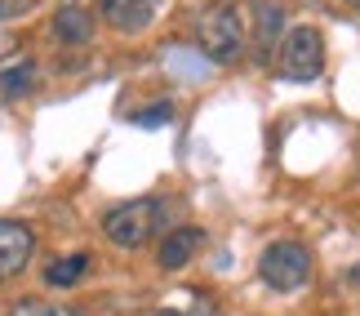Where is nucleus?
<instances>
[{"mask_svg": "<svg viewBox=\"0 0 360 316\" xmlns=\"http://www.w3.org/2000/svg\"><path fill=\"white\" fill-rule=\"evenodd\" d=\"M191 36H196V49H200L210 63H218V67L240 63L245 49H249L245 18H240L236 5H227V0H218V5L200 9L196 23H191Z\"/></svg>", "mask_w": 360, "mask_h": 316, "instance_id": "f257e3e1", "label": "nucleus"}, {"mask_svg": "<svg viewBox=\"0 0 360 316\" xmlns=\"http://www.w3.org/2000/svg\"><path fill=\"white\" fill-rule=\"evenodd\" d=\"M165 223V201L160 196H134V201H116L103 214V236L116 250H143V245L160 232Z\"/></svg>", "mask_w": 360, "mask_h": 316, "instance_id": "f03ea898", "label": "nucleus"}, {"mask_svg": "<svg viewBox=\"0 0 360 316\" xmlns=\"http://www.w3.org/2000/svg\"><path fill=\"white\" fill-rule=\"evenodd\" d=\"M311 267H316L311 250L302 241H294V236L267 241L262 254H258V281L267 285V290H276V294H298L302 285L311 281Z\"/></svg>", "mask_w": 360, "mask_h": 316, "instance_id": "7ed1b4c3", "label": "nucleus"}, {"mask_svg": "<svg viewBox=\"0 0 360 316\" xmlns=\"http://www.w3.org/2000/svg\"><path fill=\"white\" fill-rule=\"evenodd\" d=\"M276 72H281V80H289V85H311V80H321V72H325L321 27H311V23L289 27L281 36V45H276Z\"/></svg>", "mask_w": 360, "mask_h": 316, "instance_id": "20e7f679", "label": "nucleus"}, {"mask_svg": "<svg viewBox=\"0 0 360 316\" xmlns=\"http://www.w3.org/2000/svg\"><path fill=\"white\" fill-rule=\"evenodd\" d=\"M36 258V232L22 218H0V281H13Z\"/></svg>", "mask_w": 360, "mask_h": 316, "instance_id": "39448f33", "label": "nucleus"}, {"mask_svg": "<svg viewBox=\"0 0 360 316\" xmlns=\"http://www.w3.org/2000/svg\"><path fill=\"white\" fill-rule=\"evenodd\" d=\"M160 5L165 0H98V18L116 36H143L160 18Z\"/></svg>", "mask_w": 360, "mask_h": 316, "instance_id": "423d86ee", "label": "nucleus"}, {"mask_svg": "<svg viewBox=\"0 0 360 316\" xmlns=\"http://www.w3.org/2000/svg\"><path fill=\"white\" fill-rule=\"evenodd\" d=\"M205 250V227H169L156 245V267L160 272H183L191 258Z\"/></svg>", "mask_w": 360, "mask_h": 316, "instance_id": "0eeeda50", "label": "nucleus"}, {"mask_svg": "<svg viewBox=\"0 0 360 316\" xmlns=\"http://www.w3.org/2000/svg\"><path fill=\"white\" fill-rule=\"evenodd\" d=\"M254 27H245V36H249V45H254L258 58H271V49L281 45V36H285V5L281 0H254Z\"/></svg>", "mask_w": 360, "mask_h": 316, "instance_id": "6e6552de", "label": "nucleus"}, {"mask_svg": "<svg viewBox=\"0 0 360 316\" xmlns=\"http://www.w3.org/2000/svg\"><path fill=\"white\" fill-rule=\"evenodd\" d=\"M49 27H53V36H58V45L80 49V45H89V40H94V9L67 0V5L53 9V23Z\"/></svg>", "mask_w": 360, "mask_h": 316, "instance_id": "1a4fd4ad", "label": "nucleus"}, {"mask_svg": "<svg viewBox=\"0 0 360 316\" xmlns=\"http://www.w3.org/2000/svg\"><path fill=\"white\" fill-rule=\"evenodd\" d=\"M40 85V67L32 53H13L9 63H0V99H27Z\"/></svg>", "mask_w": 360, "mask_h": 316, "instance_id": "9d476101", "label": "nucleus"}, {"mask_svg": "<svg viewBox=\"0 0 360 316\" xmlns=\"http://www.w3.org/2000/svg\"><path fill=\"white\" fill-rule=\"evenodd\" d=\"M85 272H89V254H85V250L63 254V258H53V263L45 267V285H53V290H67V285H76Z\"/></svg>", "mask_w": 360, "mask_h": 316, "instance_id": "9b49d317", "label": "nucleus"}, {"mask_svg": "<svg viewBox=\"0 0 360 316\" xmlns=\"http://www.w3.org/2000/svg\"><path fill=\"white\" fill-rule=\"evenodd\" d=\"M9 316H85L72 303H58V298H13Z\"/></svg>", "mask_w": 360, "mask_h": 316, "instance_id": "f8f14e48", "label": "nucleus"}, {"mask_svg": "<svg viewBox=\"0 0 360 316\" xmlns=\"http://www.w3.org/2000/svg\"><path fill=\"white\" fill-rule=\"evenodd\" d=\"M174 120V103L165 99V103H151V107H143V112L134 116V125H143V129H160V125H169Z\"/></svg>", "mask_w": 360, "mask_h": 316, "instance_id": "ddd939ff", "label": "nucleus"}, {"mask_svg": "<svg viewBox=\"0 0 360 316\" xmlns=\"http://www.w3.org/2000/svg\"><path fill=\"white\" fill-rule=\"evenodd\" d=\"M36 9V0H0V23H18Z\"/></svg>", "mask_w": 360, "mask_h": 316, "instance_id": "4468645a", "label": "nucleus"}, {"mask_svg": "<svg viewBox=\"0 0 360 316\" xmlns=\"http://www.w3.org/2000/svg\"><path fill=\"white\" fill-rule=\"evenodd\" d=\"M165 316H218V312H214L210 298H196V303H191L187 312H165Z\"/></svg>", "mask_w": 360, "mask_h": 316, "instance_id": "2eb2a0df", "label": "nucleus"}, {"mask_svg": "<svg viewBox=\"0 0 360 316\" xmlns=\"http://www.w3.org/2000/svg\"><path fill=\"white\" fill-rule=\"evenodd\" d=\"M352 5H356V9H360V0H352Z\"/></svg>", "mask_w": 360, "mask_h": 316, "instance_id": "dca6fc26", "label": "nucleus"}]
</instances>
